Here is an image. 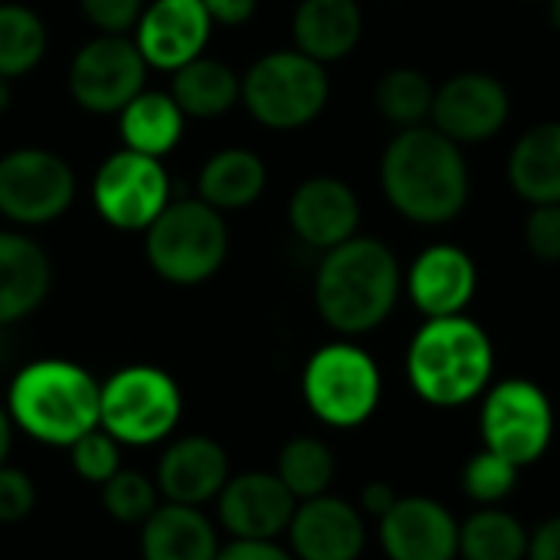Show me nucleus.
Instances as JSON below:
<instances>
[{
	"mask_svg": "<svg viewBox=\"0 0 560 560\" xmlns=\"http://www.w3.org/2000/svg\"><path fill=\"white\" fill-rule=\"evenodd\" d=\"M469 184L463 144L433 125L400 128L381 154V190L417 226L453 223L469 203Z\"/></svg>",
	"mask_w": 560,
	"mask_h": 560,
	"instance_id": "nucleus-1",
	"label": "nucleus"
},
{
	"mask_svg": "<svg viewBox=\"0 0 560 560\" xmlns=\"http://www.w3.org/2000/svg\"><path fill=\"white\" fill-rule=\"evenodd\" d=\"M400 292V259L374 236H351L348 243L322 253L312 289L322 322L345 338L381 328L394 315Z\"/></svg>",
	"mask_w": 560,
	"mask_h": 560,
	"instance_id": "nucleus-2",
	"label": "nucleus"
},
{
	"mask_svg": "<svg viewBox=\"0 0 560 560\" xmlns=\"http://www.w3.org/2000/svg\"><path fill=\"white\" fill-rule=\"evenodd\" d=\"M3 404L13 427L43 446L69 450L102 427V384L66 358H39L20 368Z\"/></svg>",
	"mask_w": 560,
	"mask_h": 560,
	"instance_id": "nucleus-3",
	"label": "nucleus"
},
{
	"mask_svg": "<svg viewBox=\"0 0 560 560\" xmlns=\"http://www.w3.org/2000/svg\"><path fill=\"white\" fill-rule=\"evenodd\" d=\"M495 348L489 331L469 315L427 318L407 348V381L413 394L440 410L466 407L492 387Z\"/></svg>",
	"mask_w": 560,
	"mask_h": 560,
	"instance_id": "nucleus-4",
	"label": "nucleus"
},
{
	"mask_svg": "<svg viewBox=\"0 0 560 560\" xmlns=\"http://www.w3.org/2000/svg\"><path fill=\"white\" fill-rule=\"evenodd\" d=\"M230 253V230L220 210L200 197L171 200L144 230V259L171 285H200L213 279Z\"/></svg>",
	"mask_w": 560,
	"mask_h": 560,
	"instance_id": "nucleus-5",
	"label": "nucleus"
},
{
	"mask_svg": "<svg viewBox=\"0 0 560 560\" xmlns=\"http://www.w3.org/2000/svg\"><path fill=\"white\" fill-rule=\"evenodd\" d=\"M331 98L328 66L299 52L272 49L243 72V108L272 131L312 125Z\"/></svg>",
	"mask_w": 560,
	"mask_h": 560,
	"instance_id": "nucleus-6",
	"label": "nucleus"
},
{
	"mask_svg": "<svg viewBox=\"0 0 560 560\" xmlns=\"http://www.w3.org/2000/svg\"><path fill=\"white\" fill-rule=\"evenodd\" d=\"M384 394V377L377 361L354 341L322 345L302 371L305 407L335 430H351L368 423Z\"/></svg>",
	"mask_w": 560,
	"mask_h": 560,
	"instance_id": "nucleus-7",
	"label": "nucleus"
},
{
	"mask_svg": "<svg viewBox=\"0 0 560 560\" xmlns=\"http://www.w3.org/2000/svg\"><path fill=\"white\" fill-rule=\"evenodd\" d=\"M184 417L177 381L154 364H128L102 381V430L121 446H154Z\"/></svg>",
	"mask_w": 560,
	"mask_h": 560,
	"instance_id": "nucleus-8",
	"label": "nucleus"
},
{
	"mask_svg": "<svg viewBox=\"0 0 560 560\" xmlns=\"http://www.w3.org/2000/svg\"><path fill=\"white\" fill-rule=\"evenodd\" d=\"M482 446L518 469L535 466L555 440V407L528 377H509L482 394L479 410Z\"/></svg>",
	"mask_w": 560,
	"mask_h": 560,
	"instance_id": "nucleus-9",
	"label": "nucleus"
},
{
	"mask_svg": "<svg viewBox=\"0 0 560 560\" xmlns=\"http://www.w3.org/2000/svg\"><path fill=\"white\" fill-rule=\"evenodd\" d=\"M98 220L121 233H144L171 203V177L161 158L138 151H112L89 184Z\"/></svg>",
	"mask_w": 560,
	"mask_h": 560,
	"instance_id": "nucleus-10",
	"label": "nucleus"
},
{
	"mask_svg": "<svg viewBox=\"0 0 560 560\" xmlns=\"http://www.w3.org/2000/svg\"><path fill=\"white\" fill-rule=\"evenodd\" d=\"M75 200V171L49 148L26 144L0 154V217L16 226H46Z\"/></svg>",
	"mask_w": 560,
	"mask_h": 560,
	"instance_id": "nucleus-11",
	"label": "nucleus"
},
{
	"mask_svg": "<svg viewBox=\"0 0 560 560\" xmlns=\"http://www.w3.org/2000/svg\"><path fill=\"white\" fill-rule=\"evenodd\" d=\"M148 62L131 36L95 33L69 62L66 85L72 102L89 115H118L138 92H144Z\"/></svg>",
	"mask_w": 560,
	"mask_h": 560,
	"instance_id": "nucleus-12",
	"label": "nucleus"
},
{
	"mask_svg": "<svg viewBox=\"0 0 560 560\" xmlns=\"http://www.w3.org/2000/svg\"><path fill=\"white\" fill-rule=\"evenodd\" d=\"M512 115V95L505 82L482 69H466L436 85L430 125L456 144L492 141Z\"/></svg>",
	"mask_w": 560,
	"mask_h": 560,
	"instance_id": "nucleus-13",
	"label": "nucleus"
},
{
	"mask_svg": "<svg viewBox=\"0 0 560 560\" xmlns=\"http://www.w3.org/2000/svg\"><path fill=\"white\" fill-rule=\"evenodd\" d=\"M213 36V20L203 0H151L131 33L148 69L177 72L203 56Z\"/></svg>",
	"mask_w": 560,
	"mask_h": 560,
	"instance_id": "nucleus-14",
	"label": "nucleus"
},
{
	"mask_svg": "<svg viewBox=\"0 0 560 560\" xmlns=\"http://www.w3.org/2000/svg\"><path fill=\"white\" fill-rule=\"evenodd\" d=\"M404 289L423 318L466 315L479 289L476 259L456 243H433L410 262Z\"/></svg>",
	"mask_w": 560,
	"mask_h": 560,
	"instance_id": "nucleus-15",
	"label": "nucleus"
},
{
	"mask_svg": "<svg viewBox=\"0 0 560 560\" xmlns=\"http://www.w3.org/2000/svg\"><path fill=\"white\" fill-rule=\"evenodd\" d=\"M299 499L285 489L276 472H243L230 476L223 492L217 495L220 525L233 538L249 541H276L289 532Z\"/></svg>",
	"mask_w": 560,
	"mask_h": 560,
	"instance_id": "nucleus-16",
	"label": "nucleus"
},
{
	"mask_svg": "<svg viewBox=\"0 0 560 560\" xmlns=\"http://www.w3.org/2000/svg\"><path fill=\"white\" fill-rule=\"evenodd\" d=\"M289 226L312 249H335L358 236L361 200L354 187L331 174H315L302 180L289 197Z\"/></svg>",
	"mask_w": 560,
	"mask_h": 560,
	"instance_id": "nucleus-17",
	"label": "nucleus"
},
{
	"mask_svg": "<svg viewBox=\"0 0 560 560\" xmlns=\"http://www.w3.org/2000/svg\"><path fill=\"white\" fill-rule=\"evenodd\" d=\"M381 548L390 560H456L459 522L453 512L427 495H400L377 522Z\"/></svg>",
	"mask_w": 560,
	"mask_h": 560,
	"instance_id": "nucleus-18",
	"label": "nucleus"
},
{
	"mask_svg": "<svg viewBox=\"0 0 560 560\" xmlns=\"http://www.w3.org/2000/svg\"><path fill=\"white\" fill-rule=\"evenodd\" d=\"M285 535L295 560H358L368 541L361 512L338 495L299 502Z\"/></svg>",
	"mask_w": 560,
	"mask_h": 560,
	"instance_id": "nucleus-19",
	"label": "nucleus"
},
{
	"mask_svg": "<svg viewBox=\"0 0 560 560\" xmlns=\"http://www.w3.org/2000/svg\"><path fill=\"white\" fill-rule=\"evenodd\" d=\"M154 482L164 502L203 509L230 482V456L210 436H180L164 450Z\"/></svg>",
	"mask_w": 560,
	"mask_h": 560,
	"instance_id": "nucleus-20",
	"label": "nucleus"
},
{
	"mask_svg": "<svg viewBox=\"0 0 560 560\" xmlns=\"http://www.w3.org/2000/svg\"><path fill=\"white\" fill-rule=\"evenodd\" d=\"M52 289L49 253L20 230H0V328L30 318Z\"/></svg>",
	"mask_w": 560,
	"mask_h": 560,
	"instance_id": "nucleus-21",
	"label": "nucleus"
},
{
	"mask_svg": "<svg viewBox=\"0 0 560 560\" xmlns=\"http://www.w3.org/2000/svg\"><path fill=\"white\" fill-rule=\"evenodd\" d=\"M364 36V10L358 0H299L292 13L295 49L322 66L348 59Z\"/></svg>",
	"mask_w": 560,
	"mask_h": 560,
	"instance_id": "nucleus-22",
	"label": "nucleus"
},
{
	"mask_svg": "<svg viewBox=\"0 0 560 560\" xmlns=\"http://www.w3.org/2000/svg\"><path fill=\"white\" fill-rule=\"evenodd\" d=\"M220 548L213 522L194 505L161 502L141 525V560H217Z\"/></svg>",
	"mask_w": 560,
	"mask_h": 560,
	"instance_id": "nucleus-23",
	"label": "nucleus"
},
{
	"mask_svg": "<svg viewBox=\"0 0 560 560\" xmlns=\"http://www.w3.org/2000/svg\"><path fill=\"white\" fill-rule=\"evenodd\" d=\"M269 184L266 161L249 148L213 151L197 174V197L220 213L253 207Z\"/></svg>",
	"mask_w": 560,
	"mask_h": 560,
	"instance_id": "nucleus-24",
	"label": "nucleus"
},
{
	"mask_svg": "<svg viewBox=\"0 0 560 560\" xmlns=\"http://www.w3.org/2000/svg\"><path fill=\"white\" fill-rule=\"evenodd\" d=\"M509 184L532 207L560 203V121L522 131L509 154Z\"/></svg>",
	"mask_w": 560,
	"mask_h": 560,
	"instance_id": "nucleus-25",
	"label": "nucleus"
},
{
	"mask_svg": "<svg viewBox=\"0 0 560 560\" xmlns=\"http://www.w3.org/2000/svg\"><path fill=\"white\" fill-rule=\"evenodd\" d=\"M187 115L177 105L171 92L161 89H144L138 92L121 112H118V138L121 148L148 154V158H164L171 154L180 138H184Z\"/></svg>",
	"mask_w": 560,
	"mask_h": 560,
	"instance_id": "nucleus-26",
	"label": "nucleus"
},
{
	"mask_svg": "<svg viewBox=\"0 0 560 560\" xmlns=\"http://www.w3.org/2000/svg\"><path fill=\"white\" fill-rule=\"evenodd\" d=\"M187 118H220L243 102V75L223 59L200 56L171 72L167 89Z\"/></svg>",
	"mask_w": 560,
	"mask_h": 560,
	"instance_id": "nucleus-27",
	"label": "nucleus"
},
{
	"mask_svg": "<svg viewBox=\"0 0 560 560\" xmlns=\"http://www.w3.org/2000/svg\"><path fill=\"white\" fill-rule=\"evenodd\" d=\"M528 528L502 512L499 505L479 509L459 525V558L463 560H528Z\"/></svg>",
	"mask_w": 560,
	"mask_h": 560,
	"instance_id": "nucleus-28",
	"label": "nucleus"
},
{
	"mask_svg": "<svg viewBox=\"0 0 560 560\" xmlns=\"http://www.w3.org/2000/svg\"><path fill=\"white\" fill-rule=\"evenodd\" d=\"M49 49L43 16L26 3H0V79L33 72Z\"/></svg>",
	"mask_w": 560,
	"mask_h": 560,
	"instance_id": "nucleus-29",
	"label": "nucleus"
},
{
	"mask_svg": "<svg viewBox=\"0 0 560 560\" xmlns=\"http://www.w3.org/2000/svg\"><path fill=\"white\" fill-rule=\"evenodd\" d=\"M433 102H436V85L430 82L427 72H420L413 66H394L374 85L377 112L397 128L430 125Z\"/></svg>",
	"mask_w": 560,
	"mask_h": 560,
	"instance_id": "nucleus-30",
	"label": "nucleus"
},
{
	"mask_svg": "<svg viewBox=\"0 0 560 560\" xmlns=\"http://www.w3.org/2000/svg\"><path fill=\"white\" fill-rule=\"evenodd\" d=\"M276 476L285 482V489L299 502H308V499L328 495L335 482V456L325 440L295 436L282 446L276 459Z\"/></svg>",
	"mask_w": 560,
	"mask_h": 560,
	"instance_id": "nucleus-31",
	"label": "nucleus"
},
{
	"mask_svg": "<svg viewBox=\"0 0 560 560\" xmlns=\"http://www.w3.org/2000/svg\"><path fill=\"white\" fill-rule=\"evenodd\" d=\"M102 489V505L105 512L121 522V525H144L158 505H161V492H158V482L148 479L144 472L138 469H118Z\"/></svg>",
	"mask_w": 560,
	"mask_h": 560,
	"instance_id": "nucleus-32",
	"label": "nucleus"
},
{
	"mask_svg": "<svg viewBox=\"0 0 560 560\" xmlns=\"http://www.w3.org/2000/svg\"><path fill=\"white\" fill-rule=\"evenodd\" d=\"M518 472H522L518 466H512L509 459H502L499 453L482 446L463 469V489L476 505L489 509V505H499L502 499H509L515 492Z\"/></svg>",
	"mask_w": 560,
	"mask_h": 560,
	"instance_id": "nucleus-33",
	"label": "nucleus"
},
{
	"mask_svg": "<svg viewBox=\"0 0 560 560\" xmlns=\"http://www.w3.org/2000/svg\"><path fill=\"white\" fill-rule=\"evenodd\" d=\"M69 463L79 479L92 486H105L121 469V443L102 427H95L92 433H85L69 446Z\"/></svg>",
	"mask_w": 560,
	"mask_h": 560,
	"instance_id": "nucleus-34",
	"label": "nucleus"
},
{
	"mask_svg": "<svg viewBox=\"0 0 560 560\" xmlns=\"http://www.w3.org/2000/svg\"><path fill=\"white\" fill-rule=\"evenodd\" d=\"M144 7V0H79V10L89 26L108 36H131Z\"/></svg>",
	"mask_w": 560,
	"mask_h": 560,
	"instance_id": "nucleus-35",
	"label": "nucleus"
},
{
	"mask_svg": "<svg viewBox=\"0 0 560 560\" xmlns=\"http://www.w3.org/2000/svg\"><path fill=\"white\" fill-rule=\"evenodd\" d=\"M525 246L541 262H560V203H538L525 217Z\"/></svg>",
	"mask_w": 560,
	"mask_h": 560,
	"instance_id": "nucleus-36",
	"label": "nucleus"
},
{
	"mask_svg": "<svg viewBox=\"0 0 560 560\" xmlns=\"http://www.w3.org/2000/svg\"><path fill=\"white\" fill-rule=\"evenodd\" d=\"M36 509V486L26 472L0 466V525H16Z\"/></svg>",
	"mask_w": 560,
	"mask_h": 560,
	"instance_id": "nucleus-37",
	"label": "nucleus"
},
{
	"mask_svg": "<svg viewBox=\"0 0 560 560\" xmlns=\"http://www.w3.org/2000/svg\"><path fill=\"white\" fill-rule=\"evenodd\" d=\"M217 560H295L292 551L279 548L276 541H249V538H233L230 545L220 548Z\"/></svg>",
	"mask_w": 560,
	"mask_h": 560,
	"instance_id": "nucleus-38",
	"label": "nucleus"
},
{
	"mask_svg": "<svg viewBox=\"0 0 560 560\" xmlns=\"http://www.w3.org/2000/svg\"><path fill=\"white\" fill-rule=\"evenodd\" d=\"M213 26H243L253 20L259 0H203Z\"/></svg>",
	"mask_w": 560,
	"mask_h": 560,
	"instance_id": "nucleus-39",
	"label": "nucleus"
},
{
	"mask_svg": "<svg viewBox=\"0 0 560 560\" xmlns=\"http://www.w3.org/2000/svg\"><path fill=\"white\" fill-rule=\"evenodd\" d=\"M528 560H560V515L538 525L528 545Z\"/></svg>",
	"mask_w": 560,
	"mask_h": 560,
	"instance_id": "nucleus-40",
	"label": "nucleus"
},
{
	"mask_svg": "<svg viewBox=\"0 0 560 560\" xmlns=\"http://www.w3.org/2000/svg\"><path fill=\"white\" fill-rule=\"evenodd\" d=\"M397 492H394V486L390 482H368L364 486V492H361V509L371 515V518H384L394 505H397Z\"/></svg>",
	"mask_w": 560,
	"mask_h": 560,
	"instance_id": "nucleus-41",
	"label": "nucleus"
},
{
	"mask_svg": "<svg viewBox=\"0 0 560 560\" xmlns=\"http://www.w3.org/2000/svg\"><path fill=\"white\" fill-rule=\"evenodd\" d=\"M13 420H10V410L7 404H0V466H7L10 459V446H13Z\"/></svg>",
	"mask_w": 560,
	"mask_h": 560,
	"instance_id": "nucleus-42",
	"label": "nucleus"
},
{
	"mask_svg": "<svg viewBox=\"0 0 560 560\" xmlns=\"http://www.w3.org/2000/svg\"><path fill=\"white\" fill-rule=\"evenodd\" d=\"M13 105V89H10V79H0V115Z\"/></svg>",
	"mask_w": 560,
	"mask_h": 560,
	"instance_id": "nucleus-43",
	"label": "nucleus"
},
{
	"mask_svg": "<svg viewBox=\"0 0 560 560\" xmlns=\"http://www.w3.org/2000/svg\"><path fill=\"white\" fill-rule=\"evenodd\" d=\"M548 20H551V26L560 33V0H548Z\"/></svg>",
	"mask_w": 560,
	"mask_h": 560,
	"instance_id": "nucleus-44",
	"label": "nucleus"
},
{
	"mask_svg": "<svg viewBox=\"0 0 560 560\" xmlns=\"http://www.w3.org/2000/svg\"><path fill=\"white\" fill-rule=\"evenodd\" d=\"M545 3H548V0H545Z\"/></svg>",
	"mask_w": 560,
	"mask_h": 560,
	"instance_id": "nucleus-45",
	"label": "nucleus"
}]
</instances>
